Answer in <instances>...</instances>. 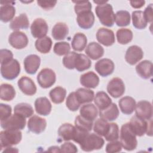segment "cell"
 I'll list each match as a JSON object with an SVG mask.
<instances>
[{
	"label": "cell",
	"instance_id": "cell-1",
	"mask_svg": "<svg viewBox=\"0 0 153 153\" xmlns=\"http://www.w3.org/2000/svg\"><path fill=\"white\" fill-rule=\"evenodd\" d=\"M95 12L102 25L112 27L115 22V13L112 5L107 2L97 5L95 8Z\"/></svg>",
	"mask_w": 153,
	"mask_h": 153
},
{
	"label": "cell",
	"instance_id": "cell-2",
	"mask_svg": "<svg viewBox=\"0 0 153 153\" xmlns=\"http://www.w3.org/2000/svg\"><path fill=\"white\" fill-rule=\"evenodd\" d=\"M120 143L122 147L126 151H131L137 147L136 136L131 130L128 123L124 124L121 127Z\"/></svg>",
	"mask_w": 153,
	"mask_h": 153
},
{
	"label": "cell",
	"instance_id": "cell-3",
	"mask_svg": "<svg viewBox=\"0 0 153 153\" xmlns=\"http://www.w3.org/2000/svg\"><path fill=\"white\" fill-rule=\"evenodd\" d=\"M128 123L131 130L136 136H142L146 133L148 136H152L151 119L148 120V121H146L145 120L142 119L135 115L131 117Z\"/></svg>",
	"mask_w": 153,
	"mask_h": 153
},
{
	"label": "cell",
	"instance_id": "cell-4",
	"mask_svg": "<svg viewBox=\"0 0 153 153\" xmlns=\"http://www.w3.org/2000/svg\"><path fill=\"white\" fill-rule=\"evenodd\" d=\"M22 139V133L20 130H4L0 133L1 149L10 147L20 143Z\"/></svg>",
	"mask_w": 153,
	"mask_h": 153
},
{
	"label": "cell",
	"instance_id": "cell-5",
	"mask_svg": "<svg viewBox=\"0 0 153 153\" xmlns=\"http://www.w3.org/2000/svg\"><path fill=\"white\" fill-rule=\"evenodd\" d=\"M105 143L104 139L96 133H88L81 143L79 144L81 148L86 152L101 149Z\"/></svg>",
	"mask_w": 153,
	"mask_h": 153
},
{
	"label": "cell",
	"instance_id": "cell-6",
	"mask_svg": "<svg viewBox=\"0 0 153 153\" xmlns=\"http://www.w3.org/2000/svg\"><path fill=\"white\" fill-rule=\"evenodd\" d=\"M20 73V65L17 60L13 59L10 62L1 66L2 76L7 80L16 78Z\"/></svg>",
	"mask_w": 153,
	"mask_h": 153
},
{
	"label": "cell",
	"instance_id": "cell-7",
	"mask_svg": "<svg viewBox=\"0 0 153 153\" xmlns=\"http://www.w3.org/2000/svg\"><path fill=\"white\" fill-rule=\"evenodd\" d=\"M26 118L16 114L6 120L1 121V126L4 130H23L26 126Z\"/></svg>",
	"mask_w": 153,
	"mask_h": 153
},
{
	"label": "cell",
	"instance_id": "cell-8",
	"mask_svg": "<svg viewBox=\"0 0 153 153\" xmlns=\"http://www.w3.org/2000/svg\"><path fill=\"white\" fill-rule=\"evenodd\" d=\"M36 79L41 87L48 88L55 83L56 75L53 70L50 68H44L38 73Z\"/></svg>",
	"mask_w": 153,
	"mask_h": 153
},
{
	"label": "cell",
	"instance_id": "cell-9",
	"mask_svg": "<svg viewBox=\"0 0 153 153\" xmlns=\"http://www.w3.org/2000/svg\"><path fill=\"white\" fill-rule=\"evenodd\" d=\"M125 85L123 81L118 77L113 78L107 85L108 93L114 98H118L125 93Z\"/></svg>",
	"mask_w": 153,
	"mask_h": 153
},
{
	"label": "cell",
	"instance_id": "cell-10",
	"mask_svg": "<svg viewBox=\"0 0 153 153\" xmlns=\"http://www.w3.org/2000/svg\"><path fill=\"white\" fill-rule=\"evenodd\" d=\"M48 30V26L42 18L36 19L31 24L30 32L32 35L35 38H42L46 36Z\"/></svg>",
	"mask_w": 153,
	"mask_h": 153
},
{
	"label": "cell",
	"instance_id": "cell-11",
	"mask_svg": "<svg viewBox=\"0 0 153 153\" xmlns=\"http://www.w3.org/2000/svg\"><path fill=\"white\" fill-rule=\"evenodd\" d=\"M9 44L14 48L20 50L25 48L29 42L27 35L21 31H14L8 37Z\"/></svg>",
	"mask_w": 153,
	"mask_h": 153
},
{
	"label": "cell",
	"instance_id": "cell-12",
	"mask_svg": "<svg viewBox=\"0 0 153 153\" xmlns=\"http://www.w3.org/2000/svg\"><path fill=\"white\" fill-rule=\"evenodd\" d=\"M94 69L100 76L106 77L113 73L115 69V65L112 60L104 58L98 60L96 63Z\"/></svg>",
	"mask_w": 153,
	"mask_h": 153
},
{
	"label": "cell",
	"instance_id": "cell-13",
	"mask_svg": "<svg viewBox=\"0 0 153 153\" xmlns=\"http://www.w3.org/2000/svg\"><path fill=\"white\" fill-rule=\"evenodd\" d=\"M136 116L148 120L152 116V106L151 103L147 100H140L137 102L135 107Z\"/></svg>",
	"mask_w": 153,
	"mask_h": 153
},
{
	"label": "cell",
	"instance_id": "cell-14",
	"mask_svg": "<svg viewBox=\"0 0 153 153\" xmlns=\"http://www.w3.org/2000/svg\"><path fill=\"white\" fill-rule=\"evenodd\" d=\"M96 39L99 43L106 47L112 45L115 41L114 32L105 27H100L97 30Z\"/></svg>",
	"mask_w": 153,
	"mask_h": 153
},
{
	"label": "cell",
	"instance_id": "cell-15",
	"mask_svg": "<svg viewBox=\"0 0 153 153\" xmlns=\"http://www.w3.org/2000/svg\"><path fill=\"white\" fill-rule=\"evenodd\" d=\"M0 7V20L4 23L12 20L16 14V8L13 6L15 2H1Z\"/></svg>",
	"mask_w": 153,
	"mask_h": 153
},
{
	"label": "cell",
	"instance_id": "cell-16",
	"mask_svg": "<svg viewBox=\"0 0 153 153\" xmlns=\"http://www.w3.org/2000/svg\"><path fill=\"white\" fill-rule=\"evenodd\" d=\"M47 127V121L45 119L33 115L31 117L27 122V128L29 130L35 134L42 133Z\"/></svg>",
	"mask_w": 153,
	"mask_h": 153
},
{
	"label": "cell",
	"instance_id": "cell-17",
	"mask_svg": "<svg viewBox=\"0 0 153 153\" xmlns=\"http://www.w3.org/2000/svg\"><path fill=\"white\" fill-rule=\"evenodd\" d=\"M143 57L142 49L137 45H131L126 50V61L130 65H134L139 62Z\"/></svg>",
	"mask_w": 153,
	"mask_h": 153
},
{
	"label": "cell",
	"instance_id": "cell-18",
	"mask_svg": "<svg viewBox=\"0 0 153 153\" xmlns=\"http://www.w3.org/2000/svg\"><path fill=\"white\" fill-rule=\"evenodd\" d=\"M17 85L20 91L26 95L32 96L36 92V86L33 80L26 76H22L17 82Z\"/></svg>",
	"mask_w": 153,
	"mask_h": 153
},
{
	"label": "cell",
	"instance_id": "cell-19",
	"mask_svg": "<svg viewBox=\"0 0 153 153\" xmlns=\"http://www.w3.org/2000/svg\"><path fill=\"white\" fill-rule=\"evenodd\" d=\"M95 17L91 11L81 12L77 14L76 22L78 26L83 29H89L94 25Z\"/></svg>",
	"mask_w": 153,
	"mask_h": 153
},
{
	"label": "cell",
	"instance_id": "cell-20",
	"mask_svg": "<svg viewBox=\"0 0 153 153\" xmlns=\"http://www.w3.org/2000/svg\"><path fill=\"white\" fill-rule=\"evenodd\" d=\"M24 68L27 74L33 75L39 68L41 59L36 54H30L26 56L23 62Z\"/></svg>",
	"mask_w": 153,
	"mask_h": 153
},
{
	"label": "cell",
	"instance_id": "cell-21",
	"mask_svg": "<svg viewBox=\"0 0 153 153\" xmlns=\"http://www.w3.org/2000/svg\"><path fill=\"white\" fill-rule=\"evenodd\" d=\"M81 84L87 88H95L99 84V78L93 71L87 72L80 76Z\"/></svg>",
	"mask_w": 153,
	"mask_h": 153
},
{
	"label": "cell",
	"instance_id": "cell-22",
	"mask_svg": "<svg viewBox=\"0 0 153 153\" xmlns=\"http://www.w3.org/2000/svg\"><path fill=\"white\" fill-rule=\"evenodd\" d=\"M51 104L46 97H40L35 101V109L37 114L43 116L49 115L51 111Z\"/></svg>",
	"mask_w": 153,
	"mask_h": 153
},
{
	"label": "cell",
	"instance_id": "cell-23",
	"mask_svg": "<svg viewBox=\"0 0 153 153\" xmlns=\"http://www.w3.org/2000/svg\"><path fill=\"white\" fill-rule=\"evenodd\" d=\"M137 74L143 79H149L152 75V63L151 61L145 60L136 66Z\"/></svg>",
	"mask_w": 153,
	"mask_h": 153
},
{
	"label": "cell",
	"instance_id": "cell-24",
	"mask_svg": "<svg viewBox=\"0 0 153 153\" xmlns=\"http://www.w3.org/2000/svg\"><path fill=\"white\" fill-rule=\"evenodd\" d=\"M87 56L92 60H97L104 54V49L102 46L96 42H91L88 44L85 50Z\"/></svg>",
	"mask_w": 153,
	"mask_h": 153
},
{
	"label": "cell",
	"instance_id": "cell-25",
	"mask_svg": "<svg viewBox=\"0 0 153 153\" xmlns=\"http://www.w3.org/2000/svg\"><path fill=\"white\" fill-rule=\"evenodd\" d=\"M29 26V21L25 13H22L13 19L10 23V27L14 31L20 29H27Z\"/></svg>",
	"mask_w": 153,
	"mask_h": 153
},
{
	"label": "cell",
	"instance_id": "cell-26",
	"mask_svg": "<svg viewBox=\"0 0 153 153\" xmlns=\"http://www.w3.org/2000/svg\"><path fill=\"white\" fill-rule=\"evenodd\" d=\"M118 105L123 114L130 115L134 112L136 103L133 97L130 96H124L120 99Z\"/></svg>",
	"mask_w": 153,
	"mask_h": 153
},
{
	"label": "cell",
	"instance_id": "cell-27",
	"mask_svg": "<svg viewBox=\"0 0 153 153\" xmlns=\"http://www.w3.org/2000/svg\"><path fill=\"white\" fill-rule=\"evenodd\" d=\"M99 116L101 118L107 121L115 120L119 116V110L117 105L114 103H112L106 108L100 110Z\"/></svg>",
	"mask_w": 153,
	"mask_h": 153
},
{
	"label": "cell",
	"instance_id": "cell-28",
	"mask_svg": "<svg viewBox=\"0 0 153 153\" xmlns=\"http://www.w3.org/2000/svg\"><path fill=\"white\" fill-rule=\"evenodd\" d=\"M76 133V128L70 123H64L58 129V134L62 140L68 141L73 140Z\"/></svg>",
	"mask_w": 153,
	"mask_h": 153
},
{
	"label": "cell",
	"instance_id": "cell-29",
	"mask_svg": "<svg viewBox=\"0 0 153 153\" xmlns=\"http://www.w3.org/2000/svg\"><path fill=\"white\" fill-rule=\"evenodd\" d=\"M98 113L97 108L93 103L84 105L79 110V114L82 117L92 121L97 118Z\"/></svg>",
	"mask_w": 153,
	"mask_h": 153
},
{
	"label": "cell",
	"instance_id": "cell-30",
	"mask_svg": "<svg viewBox=\"0 0 153 153\" xmlns=\"http://www.w3.org/2000/svg\"><path fill=\"white\" fill-rule=\"evenodd\" d=\"M69 28L65 23H57L53 27L51 35L55 40H63L68 36Z\"/></svg>",
	"mask_w": 153,
	"mask_h": 153
},
{
	"label": "cell",
	"instance_id": "cell-31",
	"mask_svg": "<svg viewBox=\"0 0 153 153\" xmlns=\"http://www.w3.org/2000/svg\"><path fill=\"white\" fill-rule=\"evenodd\" d=\"M94 102L99 110H103L108 107L112 102L110 97L103 91L97 92L94 97Z\"/></svg>",
	"mask_w": 153,
	"mask_h": 153
},
{
	"label": "cell",
	"instance_id": "cell-32",
	"mask_svg": "<svg viewBox=\"0 0 153 153\" xmlns=\"http://www.w3.org/2000/svg\"><path fill=\"white\" fill-rule=\"evenodd\" d=\"M87 43V36L84 33L78 32L74 35L71 42V45L74 50L76 51H82L86 47Z\"/></svg>",
	"mask_w": 153,
	"mask_h": 153
},
{
	"label": "cell",
	"instance_id": "cell-33",
	"mask_svg": "<svg viewBox=\"0 0 153 153\" xmlns=\"http://www.w3.org/2000/svg\"><path fill=\"white\" fill-rule=\"evenodd\" d=\"M75 93L80 104L91 102L94 97V91L87 88H79L76 90Z\"/></svg>",
	"mask_w": 153,
	"mask_h": 153
},
{
	"label": "cell",
	"instance_id": "cell-34",
	"mask_svg": "<svg viewBox=\"0 0 153 153\" xmlns=\"http://www.w3.org/2000/svg\"><path fill=\"white\" fill-rule=\"evenodd\" d=\"M91 66V62L88 56L84 54L77 53L75 62V68L78 71H84L89 69Z\"/></svg>",
	"mask_w": 153,
	"mask_h": 153
},
{
	"label": "cell",
	"instance_id": "cell-35",
	"mask_svg": "<svg viewBox=\"0 0 153 153\" xmlns=\"http://www.w3.org/2000/svg\"><path fill=\"white\" fill-rule=\"evenodd\" d=\"M51 101L55 104L62 103L66 96V90L62 87L57 86L53 88L49 93Z\"/></svg>",
	"mask_w": 153,
	"mask_h": 153
},
{
	"label": "cell",
	"instance_id": "cell-36",
	"mask_svg": "<svg viewBox=\"0 0 153 153\" xmlns=\"http://www.w3.org/2000/svg\"><path fill=\"white\" fill-rule=\"evenodd\" d=\"M52 40L49 36H45L36 39L35 47L37 51L41 53L46 54L50 51L52 47Z\"/></svg>",
	"mask_w": 153,
	"mask_h": 153
},
{
	"label": "cell",
	"instance_id": "cell-37",
	"mask_svg": "<svg viewBox=\"0 0 153 153\" xmlns=\"http://www.w3.org/2000/svg\"><path fill=\"white\" fill-rule=\"evenodd\" d=\"M16 96V91L11 84L4 83L0 87V98L5 101H11Z\"/></svg>",
	"mask_w": 153,
	"mask_h": 153
},
{
	"label": "cell",
	"instance_id": "cell-38",
	"mask_svg": "<svg viewBox=\"0 0 153 153\" xmlns=\"http://www.w3.org/2000/svg\"><path fill=\"white\" fill-rule=\"evenodd\" d=\"M14 112L25 118L31 117L34 111L32 106L27 103H20L17 104L14 108Z\"/></svg>",
	"mask_w": 153,
	"mask_h": 153
},
{
	"label": "cell",
	"instance_id": "cell-39",
	"mask_svg": "<svg viewBox=\"0 0 153 153\" xmlns=\"http://www.w3.org/2000/svg\"><path fill=\"white\" fill-rule=\"evenodd\" d=\"M131 19L133 26L137 29H143L147 26L148 22L145 19L142 11H134L131 14Z\"/></svg>",
	"mask_w": 153,
	"mask_h": 153
},
{
	"label": "cell",
	"instance_id": "cell-40",
	"mask_svg": "<svg viewBox=\"0 0 153 153\" xmlns=\"http://www.w3.org/2000/svg\"><path fill=\"white\" fill-rule=\"evenodd\" d=\"M116 36L117 41L120 44H127L131 41L133 39L132 31L127 28H121L117 31Z\"/></svg>",
	"mask_w": 153,
	"mask_h": 153
},
{
	"label": "cell",
	"instance_id": "cell-41",
	"mask_svg": "<svg viewBox=\"0 0 153 153\" xmlns=\"http://www.w3.org/2000/svg\"><path fill=\"white\" fill-rule=\"evenodd\" d=\"M130 14L126 10L118 11L115 14V23L118 26L125 27L130 23Z\"/></svg>",
	"mask_w": 153,
	"mask_h": 153
},
{
	"label": "cell",
	"instance_id": "cell-42",
	"mask_svg": "<svg viewBox=\"0 0 153 153\" xmlns=\"http://www.w3.org/2000/svg\"><path fill=\"white\" fill-rule=\"evenodd\" d=\"M109 126L108 121L100 118L97 119L93 125V130L94 133L100 136H104L107 133Z\"/></svg>",
	"mask_w": 153,
	"mask_h": 153
},
{
	"label": "cell",
	"instance_id": "cell-43",
	"mask_svg": "<svg viewBox=\"0 0 153 153\" xmlns=\"http://www.w3.org/2000/svg\"><path fill=\"white\" fill-rule=\"evenodd\" d=\"M93 123L92 121L86 120L81 115L76 117L75 120V127L81 130L90 132L93 128Z\"/></svg>",
	"mask_w": 153,
	"mask_h": 153
},
{
	"label": "cell",
	"instance_id": "cell-44",
	"mask_svg": "<svg viewBox=\"0 0 153 153\" xmlns=\"http://www.w3.org/2000/svg\"><path fill=\"white\" fill-rule=\"evenodd\" d=\"M106 140L108 142L117 140L119 138V127L117 123H109L108 130L104 136Z\"/></svg>",
	"mask_w": 153,
	"mask_h": 153
},
{
	"label": "cell",
	"instance_id": "cell-45",
	"mask_svg": "<svg viewBox=\"0 0 153 153\" xmlns=\"http://www.w3.org/2000/svg\"><path fill=\"white\" fill-rule=\"evenodd\" d=\"M80 103L76 97V95L75 93V91L71 93L67 97L66 100V107L71 111H76L79 106Z\"/></svg>",
	"mask_w": 153,
	"mask_h": 153
},
{
	"label": "cell",
	"instance_id": "cell-46",
	"mask_svg": "<svg viewBox=\"0 0 153 153\" xmlns=\"http://www.w3.org/2000/svg\"><path fill=\"white\" fill-rule=\"evenodd\" d=\"M71 46L70 44L65 41L56 42L53 48L54 53L58 56L66 55L70 52Z\"/></svg>",
	"mask_w": 153,
	"mask_h": 153
},
{
	"label": "cell",
	"instance_id": "cell-47",
	"mask_svg": "<svg viewBox=\"0 0 153 153\" xmlns=\"http://www.w3.org/2000/svg\"><path fill=\"white\" fill-rule=\"evenodd\" d=\"M73 2L75 3L74 10L76 14H78L81 12L91 10L92 5L91 2L88 1H73Z\"/></svg>",
	"mask_w": 153,
	"mask_h": 153
},
{
	"label": "cell",
	"instance_id": "cell-48",
	"mask_svg": "<svg viewBox=\"0 0 153 153\" xmlns=\"http://www.w3.org/2000/svg\"><path fill=\"white\" fill-rule=\"evenodd\" d=\"M77 53L75 51H71L68 53L63 58L62 63L64 66L68 69H75V62Z\"/></svg>",
	"mask_w": 153,
	"mask_h": 153
},
{
	"label": "cell",
	"instance_id": "cell-49",
	"mask_svg": "<svg viewBox=\"0 0 153 153\" xmlns=\"http://www.w3.org/2000/svg\"><path fill=\"white\" fill-rule=\"evenodd\" d=\"M122 150V145L120 141L114 140L109 142L106 146L105 151L108 153L119 152Z\"/></svg>",
	"mask_w": 153,
	"mask_h": 153
},
{
	"label": "cell",
	"instance_id": "cell-50",
	"mask_svg": "<svg viewBox=\"0 0 153 153\" xmlns=\"http://www.w3.org/2000/svg\"><path fill=\"white\" fill-rule=\"evenodd\" d=\"M13 59V54L11 51L7 49H1L0 50V62L1 65H4Z\"/></svg>",
	"mask_w": 153,
	"mask_h": 153
},
{
	"label": "cell",
	"instance_id": "cell-51",
	"mask_svg": "<svg viewBox=\"0 0 153 153\" xmlns=\"http://www.w3.org/2000/svg\"><path fill=\"white\" fill-rule=\"evenodd\" d=\"M12 109L11 107L7 104H0V115L1 121L6 120L11 115Z\"/></svg>",
	"mask_w": 153,
	"mask_h": 153
},
{
	"label": "cell",
	"instance_id": "cell-52",
	"mask_svg": "<svg viewBox=\"0 0 153 153\" xmlns=\"http://www.w3.org/2000/svg\"><path fill=\"white\" fill-rule=\"evenodd\" d=\"M60 152H76L78 149L76 146L71 142H65L60 146Z\"/></svg>",
	"mask_w": 153,
	"mask_h": 153
},
{
	"label": "cell",
	"instance_id": "cell-53",
	"mask_svg": "<svg viewBox=\"0 0 153 153\" xmlns=\"http://www.w3.org/2000/svg\"><path fill=\"white\" fill-rule=\"evenodd\" d=\"M56 1H38L37 4L38 5L41 7L42 8L45 10H50L53 8L55 5L56 4Z\"/></svg>",
	"mask_w": 153,
	"mask_h": 153
},
{
	"label": "cell",
	"instance_id": "cell-54",
	"mask_svg": "<svg viewBox=\"0 0 153 153\" xmlns=\"http://www.w3.org/2000/svg\"><path fill=\"white\" fill-rule=\"evenodd\" d=\"M143 15L145 20L148 23H151L152 21V4H150L145 8Z\"/></svg>",
	"mask_w": 153,
	"mask_h": 153
},
{
	"label": "cell",
	"instance_id": "cell-55",
	"mask_svg": "<svg viewBox=\"0 0 153 153\" xmlns=\"http://www.w3.org/2000/svg\"><path fill=\"white\" fill-rule=\"evenodd\" d=\"M131 6L134 8H140L142 7L145 4V1H131L130 2Z\"/></svg>",
	"mask_w": 153,
	"mask_h": 153
},
{
	"label": "cell",
	"instance_id": "cell-56",
	"mask_svg": "<svg viewBox=\"0 0 153 153\" xmlns=\"http://www.w3.org/2000/svg\"><path fill=\"white\" fill-rule=\"evenodd\" d=\"M47 151L49 152H60V149L59 146H53L50 147L48 149Z\"/></svg>",
	"mask_w": 153,
	"mask_h": 153
},
{
	"label": "cell",
	"instance_id": "cell-57",
	"mask_svg": "<svg viewBox=\"0 0 153 153\" xmlns=\"http://www.w3.org/2000/svg\"><path fill=\"white\" fill-rule=\"evenodd\" d=\"M6 149H4V151H3V152H18V150L16 149L15 148H12L11 146L10 147H7V148H5Z\"/></svg>",
	"mask_w": 153,
	"mask_h": 153
}]
</instances>
